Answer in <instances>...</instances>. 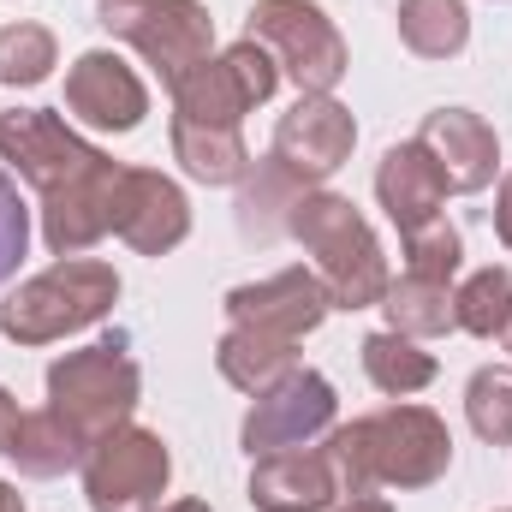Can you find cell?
Masks as SVG:
<instances>
[{"label":"cell","mask_w":512,"mask_h":512,"mask_svg":"<svg viewBox=\"0 0 512 512\" xmlns=\"http://www.w3.org/2000/svg\"><path fill=\"white\" fill-rule=\"evenodd\" d=\"M399 245H405V274H417V280L453 286V274H459V262H465V239H459V227H453L447 215L429 221V227H417V233H405Z\"/></svg>","instance_id":"cell-29"},{"label":"cell","mask_w":512,"mask_h":512,"mask_svg":"<svg viewBox=\"0 0 512 512\" xmlns=\"http://www.w3.org/2000/svg\"><path fill=\"white\" fill-rule=\"evenodd\" d=\"M465 417L477 429V441L489 447H512V370H477L465 382Z\"/></svg>","instance_id":"cell-27"},{"label":"cell","mask_w":512,"mask_h":512,"mask_svg":"<svg viewBox=\"0 0 512 512\" xmlns=\"http://www.w3.org/2000/svg\"><path fill=\"white\" fill-rule=\"evenodd\" d=\"M251 42H262L280 66V78L298 84V96H334L340 78L352 72L346 36L334 30V18L310 0H256L251 6Z\"/></svg>","instance_id":"cell-5"},{"label":"cell","mask_w":512,"mask_h":512,"mask_svg":"<svg viewBox=\"0 0 512 512\" xmlns=\"http://www.w3.org/2000/svg\"><path fill=\"white\" fill-rule=\"evenodd\" d=\"M0 161L36 185V197H60L84 179H96L114 155H102L96 143H84L78 131L66 126L48 108H6L0 114Z\"/></svg>","instance_id":"cell-7"},{"label":"cell","mask_w":512,"mask_h":512,"mask_svg":"<svg viewBox=\"0 0 512 512\" xmlns=\"http://www.w3.org/2000/svg\"><path fill=\"white\" fill-rule=\"evenodd\" d=\"M173 161L197 185H239L251 173V149H245L239 126H203V120H179V114H173Z\"/></svg>","instance_id":"cell-20"},{"label":"cell","mask_w":512,"mask_h":512,"mask_svg":"<svg viewBox=\"0 0 512 512\" xmlns=\"http://www.w3.org/2000/svg\"><path fill=\"white\" fill-rule=\"evenodd\" d=\"M352 143H358V120L346 102L334 96H298L268 143V161L292 179V185H328L346 161H352Z\"/></svg>","instance_id":"cell-10"},{"label":"cell","mask_w":512,"mask_h":512,"mask_svg":"<svg viewBox=\"0 0 512 512\" xmlns=\"http://www.w3.org/2000/svg\"><path fill=\"white\" fill-rule=\"evenodd\" d=\"M66 108H72V120L96 131H137L149 114V90L120 54L90 48L66 66Z\"/></svg>","instance_id":"cell-14"},{"label":"cell","mask_w":512,"mask_h":512,"mask_svg":"<svg viewBox=\"0 0 512 512\" xmlns=\"http://www.w3.org/2000/svg\"><path fill=\"white\" fill-rule=\"evenodd\" d=\"M245 191H239V227H245V239H268L274 227H268V215H280V227H286V209H292V197L304 191V185H292L274 161H262L256 173L239 179Z\"/></svg>","instance_id":"cell-28"},{"label":"cell","mask_w":512,"mask_h":512,"mask_svg":"<svg viewBox=\"0 0 512 512\" xmlns=\"http://www.w3.org/2000/svg\"><path fill=\"white\" fill-rule=\"evenodd\" d=\"M376 203L387 209V221L399 227V239L447 215V173L435 167V155L417 137L393 143L382 155V167H376Z\"/></svg>","instance_id":"cell-17"},{"label":"cell","mask_w":512,"mask_h":512,"mask_svg":"<svg viewBox=\"0 0 512 512\" xmlns=\"http://www.w3.org/2000/svg\"><path fill=\"white\" fill-rule=\"evenodd\" d=\"M84 441L42 405V411H24V423H18V435H12V465L24 471V477H36V483H48V477H66L72 465H84Z\"/></svg>","instance_id":"cell-22"},{"label":"cell","mask_w":512,"mask_h":512,"mask_svg":"<svg viewBox=\"0 0 512 512\" xmlns=\"http://www.w3.org/2000/svg\"><path fill=\"white\" fill-rule=\"evenodd\" d=\"M155 512H209V501H167V507H155Z\"/></svg>","instance_id":"cell-35"},{"label":"cell","mask_w":512,"mask_h":512,"mask_svg":"<svg viewBox=\"0 0 512 512\" xmlns=\"http://www.w3.org/2000/svg\"><path fill=\"white\" fill-rule=\"evenodd\" d=\"M376 310L387 316V328L405 334V340H441V334L459 328V322H453V286L417 280V274H399Z\"/></svg>","instance_id":"cell-21"},{"label":"cell","mask_w":512,"mask_h":512,"mask_svg":"<svg viewBox=\"0 0 512 512\" xmlns=\"http://www.w3.org/2000/svg\"><path fill=\"white\" fill-rule=\"evenodd\" d=\"M501 340H507V352H512V322H507V334H501Z\"/></svg>","instance_id":"cell-36"},{"label":"cell","mask_w":512,"mask_h":512,"mask_svg":"<svg viewBox=\"0 0 512 512\" xmlns=\"http://www.w3.org/2000/svg\"><path fill=\"white\" fill-rule=\"evenodd\" d=\"M399 42L417 60H453L471 42V12L465 0H399Z\"/></svg>","instance_id":"cell-23"},{"label":"cell","mask_w":512,"mask_h":512,"mask_svg":"<svg viewBox=\"0 0 512 512\" xmlns=\"http://www.w3.org/2000/svg\"><path fill=\"white\" fill-rule=\"evenodd\" d=\"M453 322L477 340H501L512 322V274L507 268H477L459 292H453Z\"/></svg>","instance_id":"cell-25"},{"label":"cell","mask_w":512,"mask_h":512,"mask_svg":"<svg viewBox=\"0 0 512 512\" xmlns=\"http://www.w3.org/2000/svg\"><path fill=\"white\" fill-rule=\"evenodd\" d=\"M340 417V399H334V382L316 376V370H292L286 382H274L268 393H256L251 411H245V453L262 459V453H292V447H310L316 435H328Z\"/></svg>","instance_id":"cell-11"},{"label":"cell","mask_w":512,"mask_h":512,"mask_svg":"<svg viewBox=\"0 0 512 512\" xmlns=\"http://www.w3.org/2000/svg\"><path fill=\"white\" fill-rule=\"evenodd\" d=\"M215 370L221 382H233L239 393H268L274 382H286L298 370V340H280V334H256V328H233L215 340Z\"/></svg>","instance_id":"cell-19"},{"label":"cell","mask_w":512,"mask_h":512,"mask_svg":"<svg viewBox=\"0 0 512 512\" xmlns=\"http://www.w3.org/2000/svg\"><path fill=\"white\" fill-rule=\"evenodd\" d=\"M221 304H227V322H233V328L280 334V340L316 334V328L328 322V310H334V298H328V286H322L316 268H280V274H268V280H245V286H233Z\"/></svg>","instance_id":"cell-12"},{"label":"cell","mask_w":512,"mask_h":512,"mask_svg":"<svg viewBox=\"0 0 512 512\" xmlns=\"http://www.w3.org/2000/svg\"><path fill=\"white\" fill-rule=\"evenodd\" d=\"M30 251V209L18 197V185L0 173V286L18 274V262Z\"/></svg>","instance_id":"cell-30"},{"label":"cell","mask_w":512,"mask_h":512,"mask_svg":"<svg viewBox=\"0 0 512 512\" xmlns=\"http://www.w3.org/2000/svg\"><path fill=\"white\" fill-rule=\"evenodd\" d=\"M120 304V274L102 256H60L54 268L18 280L0 304V334L12 346H54L96 328Z\"/></svg>","instance_id":"cell-3"},{"label":"cell","mask_w":512,"mask_h":512,"mask_svg":"<svg viewBox=\"0 0 512 512\" xmlns=\"http://www.w3.org/2000/svg\"><path fill=\"white\" fill-rule=\"evenodd\" d=\"M173 483V453L155 429H114L84 453V501L90 512H155Z\"/></svg>","instance_id":"cell-9"},{"label":"cell","mask_w":512,"mask_h":512,"mask_svg":"<svg viewBox=\"0 0 512 512\" xmlns=\"http://www.w3.org/2000/svg\"><path fill=\"white\" fill-rule=\"evenodd\" d=\"M364 376H370L376 393H387V399H411V393H423V387L435 382V358H429L417 340L382 328V334L364 340Z\"/></svg>","instance_id":"cell-24"},{"label":"cell","mask_w":512,"mask_h":512,"mask_svg":"<svg viewBox=\"0 0 512 512\" xmlns=\"http://www.w3.org/2000/svg\"><path fill=\"white\" fill-rule=\"evenodd\" d=\"M60 66V48H54V30L42 24H6L0 30V84L6 90H36L48 72Z\"/></svg>","instance_id":"cell-26"},{"label":"cell","mask_w":512,"mask_h":512,"mask_svg":"<svg viewBox=\"0 0 512 512\" xmlns=\"http://www.w3.org/2000/svg\"><path fill=\"white\" fill-rule=\"evenodd\" d=\"M96 24L131 42L143 66L161 72L167 90L185 72H197L215 48V18L203 0H96Z\"/></svg>","instance_id":"cell-6"},{"label":"cell","mask_w":512,"mask_h":512,"mask_svg":"<svg viewBox=\"0 0 512 512\" xmlns=\"http://www.w3.org/2000/svg\"><path fill=\"white\" fill-rule=\"evenodd\" d=\"M137 393H143V370L126 358L120 340L84 346V352H66V358L48 364V411L84 447H96L114 429H126L131 411H137Z\"/></svg>","instance_id":"cell-4"},{"label":"cell","mask_w":512,"mask_h":512,"mask_svg":"<svg viewBox=\"0 0 512 512\" xmlns=\"http://www.w3.org/2000/svg\"><path fill=\"white\" fill-rule=\"evenodd\" d=\"M0 512H24V495L12 483H0Z\"/></svg>","instance_id":"cell-34"},{"label":"cell","mask_w":512,"mask_h":512,"mask_svg":"<svg viewBox=\"0 0 512 512\" xmlns=\"http://www.w3.org/2000/svg\"><path fill=\"white\" fill-rule=\"evenodd\" d=\"M251 507L256 512H328L340 507V471L328 447H292L251 459Z\"/></svg>","instance_id":"cell-16"},{"label":"cell","mask_w":512,"mask_h":512,"mask_svg":"<svg viewBox=\"0 0 512 512\" xmlns=\"http://www.w3.org/2000/svg\"><path fill=\"white\" fill-rule=\"evenodd\" d=\"M18 423H24V411H18V399L0 387V453H12V435H18Z\"/></svg>","instance_id":"cell-31"},{"label":"cell","mask_w":512,"mask_h":512,"mask_svg":"<svg viewBox=\"0 0 512 512\" xmlns=\"http://www.w3.org/2000/svg\"><path fill=\"white\" fill-rule=\"evenodd\" d=\"M274 90H280L274 54L251 36H239L227 54H209L197 72H185L173 84V114L203 120V126H245V114L262 108Z\"/></svg>","instance_id":"cell-8"},{"label":"cell","mask_w":512,"mask_h":512,"mask_svg":"<svg viewBox=\"0 0 512 512\" xmlns=\"http://www.w3.org/2000/svg\"><path fill=\"white\" fill-rule=\"evenodd\" d=\"M334 512H393V501H387V495H376V489H364V495H346Z\"/></svg>","instance_id":"cell-33"},{"label":"cell","mask_w":512,"mask_h":512,"mask_svg":"<svg viewBox=\"0 0 512 512\" xmlns=\"http://www.w3.org/2000/svg\"><path fill=\"white\" fill-rule=\"evenodd\" d=\"M120 161H108L96 179L60 191V197H42V245L54 256H84L96 251L108 233H114V191H120Z\"/></svg>","instance_id":"cell-18"},{"label":"cell","mask_w":512,"mask_h":512,"mask_svg":"<svg viewBox=\"0 0 512 512\" xmlns=\"http://www.w3.org/2000/svg\"><path fill=\"white\" fill-rule=\"evenodd\" d=\"M417 143H423V149L435 155V167L447 173V191L477 197V191L495 185L501 137H495V126H489L483 114H471V108H435V114H423Z\"/></svg>","instance_id":"cell-15"},{"label":"cell","mask_w":512,"mask_h":512,"mask_svg":"<svg viewBox=\"0 0 512 512\" xmlns=\"http://www.w3.org/2000/svg\"><path fill=\"white\" fill-rule=\"evenodd\" d=\"M114 233L137 256H167L191 239V203L185 191L155 173V167H126L114 191Z\"/></svg>","instance_id":"cell-13"},{"label":"cell","mask_w":512,"mask_h":512,"mask_svg":"<svg viewBox=\"0 0 512 512\" xmlns=\"http://www.w3.org/2000/svg\"><path fill=\"white\" fill-rule=\"evenodd\" d=\"M495 233H501V245L512 251V173L501 179V197H495Z\"/></svg>","instance_id":"cell-32"},{"label":"cell","mask_w":512,"mask_h":512,"mask_svg":"<svg viewBox=\"0 0 512 512\" xmlns=\"http://www.w3.org/2000/svg\"><path fill=\"white\" fill-rule=\"evenodd\" d=\"M328 459L340 471V495L364 489H429L453 465V435L429 405H382L370 417L328 429Z\"/></svg>","instance_id":"cell-1"},{"label":"cell","mask_w":512,"mask_h":512,"mask_svg":"<svg viewBox=\"0 0 512 512\" xmlns=\"http://www.w3.org/2000/svg\"><path fill=\"white\" fill-rule=\"evenodd\" d=\"M286 233L316 256V274L334 298V310H376L393 286L387 274V256H382V239L370 233V221L358 215L352 197L340 191H298L292 209H286Z\"/></svg>","instance_id":"cell-2"}]
</instances>
